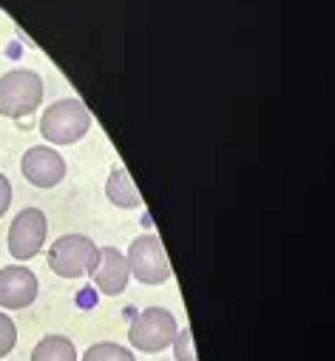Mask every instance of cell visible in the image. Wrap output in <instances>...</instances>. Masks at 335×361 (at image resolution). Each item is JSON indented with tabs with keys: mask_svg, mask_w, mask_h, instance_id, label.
<instances>
[{
	"mask_svg": "<svg viewBox=\"0 0 335 361\" xmlns=\"http://www.w3.org/2000/svg\"><path fill=\"white\" fill-rule=\"evenodd\" d=\"M46 233H49L46 214L40 208H23L9 225V253L20 262L34 259L46 245Z\"/></svg>",
	"mask_w": 335,
	"mask_h": 361,
	"instance_id": "6",
	"label": "cell"
},
{
	"mask_svg": "<svg viewBox=\"0 0 335 361\" xmlns=\"http://www.w3.org/2000/svg\"><path fill=\"white\" fill-rule=\"evenodd\" d=\"M125 259H128V270L142 285H162L171 279V262H168V253H165L159 236H153V233L137 236L131 242Z\"/></svg>",
	"mask_w": 335,
	"mask_h": 361,
	"instance_id": "5",
	"label": "cell"
},
{
	"mask_svg": "<svg viewBox=\"0 0 335 361\" xmlns=\"http://www.w3.org/2000/svg\"><path fill=\"white\" fill-rule=\"evenodd\" d=\"M9 205H12V183L0 173V216L9 211Z\"/></svg>",
	"mask_w": 335,
	"mask_h": 361,
	"instance_id": "15",
	"label": "cell"
},
{
	"mask_svg": "<svg viewBox=\"0 0 335 361\" xmlns=\"http://www.w3.org/2000/svg\"><path fill=\"white\" fill-rule=\"evenodd\" d=\"M100 262V247L82 233H65L49 247V267L63 279L91 276Z\"/></svg>",
	"mask_w": 335,
	"mask_h": 361,
	"instance_id": "2",
	"label": "cell"
},
{
	"mask_svg": "<svg viewBox=\"0 0 335 361\" xmlns=\"http://www.w3.org/2000/svg\"><path fill=\"white\" fill-rule=\"evenodd\" d=\"M174 355H177V361H196L194 341H191V330L188 327L177 333V338H174Z\"/></svg>",
	"mask_w": 335,
	"mask_h": 361,
	"instance_id": "14",
	"label": "cell"
},
{
	"mask_svg": "<svg viewBox=\"0 0 335 361\" xmlns=\"http://www.w3.org/2000/svg\"><path fill=\"white\" fill-rule=\"evenodd\" d=\"M37 299V276L23 264H9L0 270V307L23 310Z\"/></svg>",
	"mask_w": 335,
	"mask_h": 361,
	"instance_id": "8",
	"label": "cell"
},
{
	"mask_svg": "<svg viewBox=\"0 0 335 361\" xmlns=\"http://www.w3.org/2000/svg\"><path fill=\"white\" fill-rule=\"evenodd\" d=\"M20 171L34 188H54L65 179V159L49 145H34L23 154Z\"/></svg>",
	"mask_w": 335,
	"mask_h": 361,
	"instance_id": "7",
	"label": "cell"
},
{
	"mask_svg": "<svg viewBox=\"0 0 335 361\" xmlns=\"http://www.w3.org/2000/svg\"><path fill=\"white\" fill-rule=\"evenodd\" d=\"M15 344H18V327L6 313H0V358L9 355Z\"/></svg>",
	"mask_w": 335,
	"mask_h": 361,
	"instance_id": "13",
	"label": "cell"
},
{
	"mask_svg": "<svg viewBox=\"0 0 335 361\" xmlns=\"http://www.w3.org/2000/svg\"><path fill=\"white\" fill-rule=\"evenodd\" d=\"M82 361H137L131 350H125L122 344H114V341H100V344H91L82 355Z\"/></svg>",
	"mask_w": 335,
	"mask_h": 361,
	"instance_id": "12",
	"label": "cell"
},
{
	"mask_svg": "<svg viewBox=\"0 0 335 361\" xmlns=\"http://www.w3.org/2000/svg\"><path fill=\"white\" fill-rule=\"evenodd\" d=\"M128 276H131L128 259L117 247H100V262H97L94 274H91L97 290L106 293V296H120L128 285Z\"/></svg>",
	"mask_w": 335,
	"mask_h": 361,
	"instance_id": "9",
	"label": "cell"
},
{
	"mask_svg": "<svg viewBox=\"0 0 335 361\" xmlns=\"http://www.w3.org/2000/svg\"><path fill=\"white\" fill-rule=\"evenodd\" d=\"M179 327H177V319L171 310L165 307H145L134 324L128 327V341L134 350H142V353H162L174 344Z\"/></svg>",
	"mask_w": 335,
	"mask_h": 361,
	"instance_id": "4",
	"label": "cell"
},
{
	"mask_svg": "<svg viewBox=\"0 0 335 361\" xmlns=\"http://www.w3.org/2000/svg\"><path fill=\"white\" fill-rule=\"evenodd\" d=\"M32 361H77V350L65 336H46L32 350Z\"/></svg>",
	"mask_w": 335,
	"mask_h": 361,
	"instance_id": "11",
	"label": "cell"
},
{
	"mask_svg": "<svg viewBox=\"0 0 335 361\" xmlns=\"http://www.w3.org/2000/svg\"><path fill=\"white\" fill-rule=\"evenodd\" d=\"M106 197L117 208H139L142 205V197H139L137 185L131 183V176H128L125 168H114L111 171L108 183H106Z\"/></svg>",
	"mask_w": 335,
	"mask_h": 361,
	"instance_id": "10",
	"label": "cell"
},
{
	"mask_svg": "<svg viewBox=\"0 0 335 361\" xmlns=\"http://www.w3.org/2000/svg\"><path fill=\"white\" fill-rule=\"evenodd\" d=\"M43 100V80L32 68H12L0 77V114L9 120L29 117Z\"/></svg>",
	"mask_w": 335,
	"mask_h": 361,
	"instance_id": "3",
	"label": "cell"
},
{
	"mask_svg": "<svg viewBox=\"0 0 335 361\" xmlns=\"http://www.w3.org/2000/svg\"><path fill=\"white\" fill-rule=\"evenodd\" d=\"M91 128V114L74 97L51 103L40 117V134L49 145H71L82 140Z\"/></svg>",
	"mask_w": 335,
	"mask_h": 361,
	"instance_id": "1",
	"label": "cell"
}]
</instances>
